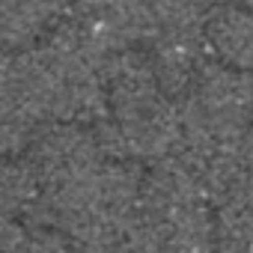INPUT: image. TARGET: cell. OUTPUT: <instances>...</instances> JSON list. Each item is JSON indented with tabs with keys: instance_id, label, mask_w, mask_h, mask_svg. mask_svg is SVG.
<instances>
[{
	"instance_id": "obj_1",
	"label": "cell",
	"mask_w": 253,
	"mask_h": 253,
	"mask_svg": "<svg viewBox=\"0 0 253 253\" xmlns=\"http://www.w3.org/2000/svg\"><path fill=\"white\" fill-rule=\"evenodd\" d=\"M36 194V176L15 164H0V220L21 211Z\"/></svg>"
},
{
	"instance_id": "obj_2",
	"label": "cell",
	"mask_w": 253,
	"mask_h": 253,
	"mask_svg": "<svg viewBox=\"0 0 253 253\" xmlns=\"http://www.w3.org/2000/svg\"><path fill=\"white\" fill-rule=\"evenodd\" d=\"M0 69H3V63H0Z\"/></svg>"
}]
</instances>
